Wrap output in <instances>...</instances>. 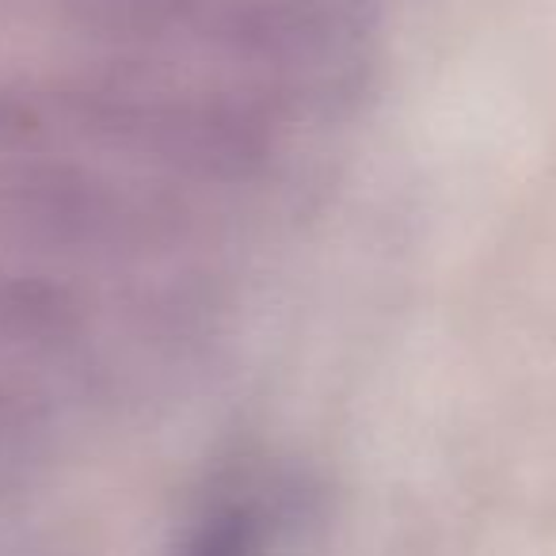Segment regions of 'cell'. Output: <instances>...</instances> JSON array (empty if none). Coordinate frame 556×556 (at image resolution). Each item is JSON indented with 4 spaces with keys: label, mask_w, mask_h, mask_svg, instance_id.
<instances>
[{
    "label": "cell",
    "mask_w": 556,
    "mask_h": 556,
    "mask_svg": "<svg viewBox=\"0 0 556 556\" xmlns=\"http://www.w3.org/2000/svg\"><path fill=\"white\" fill-rule=\"evenodd\" d=\"M294 500L298 488L244 472L199 503L172 556H270L294 518Z\"/></svg>",
    "instance_id": "6da1fadb"
}]
</instances>
